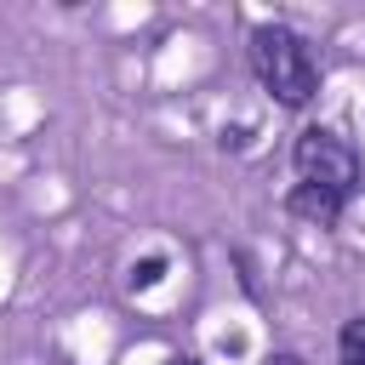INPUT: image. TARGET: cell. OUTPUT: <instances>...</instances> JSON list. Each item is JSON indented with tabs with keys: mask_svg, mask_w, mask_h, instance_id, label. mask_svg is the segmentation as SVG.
<instances>
[{
	"mask_svg": "<svg viewBox=\"0 0 365 365\" xmlns=\"http://www.w3.org/2000/svg\"><path fill=\"white\" fill-rule=\"evenodd\" d=\"M251 63H257V80L274 91V103L285 108H302L314 103L319 91V63L308 51V40L285 23H257L251 29Z\"/></svg>",
	"mask_w": 365,
	"mask_h": 365,
	"instance_id": "6da1fadb",
	"label": "cell"
},
{
	"mask_svg": "<svg viewBox=\"0 0 365 365\" xmlns=\"http://www.w3.org/2000/svg\"><path fill=\"white\" fill-rule=\"evenodd\" d=\"M297 171H302V182H319V188L348 194L354 177H359V160H354V148H348L336 131L308 125V131L297 137Z\"/></svg>",
	"mask_w": 365,
	"mask_h": 365,
	"instance_id": "7a4b0ae2",
	"label": "cell"
},
{
	"mask_svg": "<svg viewBox=\"0 0 365 365\" xmlns=\"http://www.w3.org/2000/svg\"><path fill=\"white\" fill-rule=\"evenodd\" d=\"M285 205H291V217H308V222H336L342 217V194L319 188V182H297Z\"/></svg>",
	"mask_w": 365,
	"mask_h": 365,
	"instance_id": "3957f363",
	"label": "cell"
},
{
	"mask_svg": "<svg viewBox=\"0 0 365 365\" xmlns=\"http://www.w3.org/2000/svg\"><path fill=\"white\" fill-rule=\"evenodd\" d=\"M336 354H342V365H365V314L342 325V336H336Z\"/></svg>",
	"mask_w": 365,
	"mask_h": 365,
	"instance_id": "277c9868",
	"label": "cell"
},
{
	"mask_svg": "<svg viewBox=\"0 0 365 365\" xmlns=\"http://www.w3.org/2000/svg\"><path fill=\"white\" fill-rule=\"evenodd\" d=\"M160 274H165V257H143L131 268V285H160Z\"/></svg>",
	"mask_w": 365,
	"mask_h": 365,
	"instance_id": "5b68a950",
	"label": "cell"
},
{
	"mask_svg": "<svg viewBox=\"0 0 365 365\" xmlns=\"http://www.w3.org/2000/svg\"><path fill=\"white\" fill-rule=\"evenodd\" d=\"M268 365H297V359H291V354H274V359H268Z\"/></svg>",
	"mask_w": 365,
	"mask_h": 365,
	"instance_id": "8992f818",
	"label": "cell"
}]
</instances>
